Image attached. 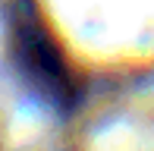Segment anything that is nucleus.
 I'll return each instance as SVG.
<instances>
[{
    "instance_id": "nucleus-1",
    "label": "nucleus",
    "mask_w": 154,
    "mask_h": 151,
    "mask_svg": "<svg viewBox=\"0 0 154 151\" xmlns=\"http://www.w3.org/2000/svg\"><path fill=\"white\" fill-rule=\"evenodd\" d=\"M22 57H25V63H29L32 76H35L38 82H44L47 88H51V94H57V98H60V94H66V91H69L66 69H63L60 57L51 51L47 38L22 32Z\"/></svg>"
}]
</instances>
